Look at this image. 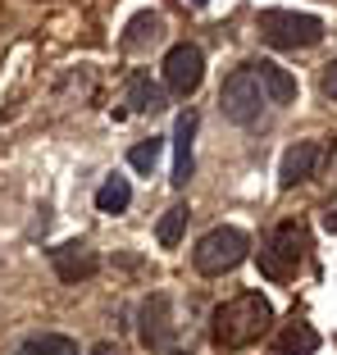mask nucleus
Returning <instances> with one entry per match:
<instances>
[{"label": "nucleus", "mask_w": 337, "mask_h": 355, "mask_svg": "<svg viewBox=\"0 0 337 355\" xmlns=\"http://www.w3.org/2000/svg\"><path fill=\"white\" fill-rule=\"evenodd\" d=\"M246 69L260 78L264 96H269V105H292V101H296V78L287 73L278 60H251Z\"/></svg>", "instance_id": "11"}, {"label": "nucleus", "mask_w": 337, "mask_h": 355, "mask_svg": "<svg viewBox=\"0 0 337 355\" xmlns=\"http://www.w3.org/2000/svg\"><path fill=\"white\" fill-rule=\"evenodd\" d=\"M132 205V187H128V178H105L101 182V191H96V209L101 214H123V209Z\"/></svg>", "instance_id": "15"}, {"label": "nucleus", "mask_w": 337, "mask_h": 355, "mask_svg": "<svg viewBox=\"0 0 337 355\" xmlns=\"http://www.w3.org/2000/svg\"><path fill=\"white\" fill-rule=\"evenodd\" d=\"M187 219H191V209L182 205H168L164 214H159V228H155V237H159V246H178L182 241V232H187Z\"/></svg>", "instance_id": "17"}, {"label": "nucleus", "mask_w": 337, "mask_h": 355, "mask_svg": "<svg viewBox=\"0 0 337 355\" xmlns=\"http://www.w3.org/2000/svg\"><path fill=\"white\" fill-rule=\"evenodd\" d=\"M319 159H324V146L319 141H296V146L283 150V164H278V187H301V182H310L319 168Z\"/></svg>", "instance_id": "8"}, {"label": "nucleus", "mask_w": 337, "mask_h": 355, "mask_svg": "<svg viewBox=\"0 0 337 355\" xmlns=\"http://www.w3.org/2000/svg\"><path fill=\"white\" fill-rule=\"evenodd\" d=\"M264 105H269V96H264L260 78H255L251 69H237V73L223 78V87H219V110H223V119H228V123H237V128L260 123Z\"/></svg>", "instance_id": "5"}, {"label": "nucleus", "mask_w": 337, "mask_h": 355, "mask_svg": "<svg viewBox=\"0 0 337 355\" xmlns=\"http://www.w3.org/2000/svg\"><path fill=\"white\" fill-rule=\"evenodd\" d=\"M319 219H324V228H328V232H337V196L328 200L324 209H319Z\"/></svg>", "instance_id": "20"}, {"label": "nucleus", "mask_w": 337, "mask_h": 355, "mask_svg": "<svg viewBox=\"0 0 337 355\" xmlns=\"http://www.w3.org/2000/svg\"><path fill=\"white\" fill-rule=\"evenodd\" d=\"M260 37L274 51H306L324 37V23L315 14H296V10H260Z\"/></svg>", "instance_id": "4"}, {"label": "nucleus", "mask_w": 337, "mask_h": 355, "mask_svg": "<svg viewBox=\"0 0 337 355\" xmlns=\"http://www.w3.org/2000/svg\"><path fill=\"white\" fill-rule=\"evenodd\" d=\"M123 105L132 110V114H159V110H164V92L150 83V73H132V78H128Z\"/></svg>", "instance_id": "12"}, {"label": "nucleus", "mask_w": 337, "mask_h": 355, "mask_svg": "<svg viewBox=\"0 0 337 355\" xmlns=\"http://www.w3.org/2000/svg\"><path fill=\"white\" fill-rule=\"evenodd\" d=\"M319 351V333L310 324H287L278 333V355H315Z\"/></svg>", "instance_id": "16"}, {"label": "nucleus", "mask_w": 337, "mask_h": 355, "mask_svg": "<svg viewBox=\"0 0 337 355\" xmlns=\"http://www.w3.org/2000/svg\"><path fill=\"white\" fill-rule=\"evenodd\" d=\"M191 5H205V0H191Z\"/></svg>", "instance_id": "23"}, {"label": "nucleus", "mask_w": 337, "mask_h": 355, "mask_svg": "<svg viewBox=\"0 0 337 355\" xmlns=\"http://www.w3.org/2000/svg\"><path fill=\"white\" fill-rule=\"evenodd\" d=\"M306 255H310L306 223H278V228L269 232V241L260 246V273L274 278V282H283L306 264Z\"/></svg>", "instance_id": "3"}, {"label": "nucleus", "mask_w": 337, "mask_h": 355, "mask_svg": "<svg viewBox=\"0 0 337 355\" xmlns=\"http://www.w3.org/2000/svg\"><path fill=\"white\" fill-rule=\"evenodd\" d=\"M164 37V19L159 14H137L128 23V37H123V51H141V46H155Z\"/></svg>", "instance_id": "14"}, {"label": "nucleus", "mask_w": 337, "mask_h": 355, "mask_svg": "<svg viewBox=\"0 0 337 355\" xmlns=\"http://www.w3.org/2000/svg\"><path fill=\"white\" fill-rule=\"evenodd\" d=\"M200 78H205V55H200V46H191V42L168 46V55H164V87L168 92L191 96L200 87Z\"/></svg>", "instance_id": "7"}, {"label": "nucleus", "mask_w": 337, "mask_h": 355, "mask_svg": "<svg viewBox=\"0 0 337 355\" xmlns=\"http://www.w3.org/2000/svg\"><path fill=\"white\" fill-rule=\"evenodd\" d=\"M319 92H324L328 101H337V60L324 64V73H319Z\"/></svg>", "instance_id": "19"}, {"label": "nucleus", "mask_w": 337, "mask_h": 355, "mask_svg": "<svg viewBox=\"0 0 337 355\" xmlns=\"http://www.w3.org/2000/svg\"><path fill=\"white\" fill-rule=\"evenodd\" d=\"M159 155H164V141H159V137H146V141H137V146L128 150V164L137 168V173H155Z\"/></svg>", "instance_id": "18"}, {"label": "nucleus", "mask_w": 337, "mask_h": 355, "mask_svg": "<svg viewBox=\"0 0 337 355\" xmlns=\"http://www.w3.org/2000/svg\"><path fill=\"white\" fill-rule=\"evenodd\" d=\"M196 110H182L178 114V123H173V178H168V182H173V187H187L191 182V141H196Z\"/></svg>", "instance_id": "10"}, {"label": "nucleus", "mask_w": 337, "mask_h": 355, "mask_svg": "<svg viewBox=\"0 0 337 355\" xmlns=\"http://www.w3.org/2000/svg\"><path fill=\"white\" fill-rule=\"evenodd\" d=\"M246 255H251V237H246L242 228H228V223H223V228H210L196 241L191 264H196V273H205V278H223V273H232Z\"/></svg>", "instance_id": "2"}, {"label": "nucleus", "mask_w": 337, "mask_h": 355, "mask_svg": "<svg viewBox=\"0 0 337 355\" xmlns=\"http://www.w3.org/2000/svg\"><path fill=\"white\" fill-rule=\"evenodd\" d=\"M51 264H55V273H60V282H83L101 269V260H96V251L87 241H64V246H55Z\"/></svg>", "instance_id": "9"}, {"label": "nucleus", "mask_w": 337, "mask_h": 355, "mask_svg": "<svg viewBox=\"0 0 337 355\" xmlns=\"http://www.w3.org/2000/svg\"><path fill=\"white\" fill-rule=\"evenodd\" d=\"M269 324H274L269 296L237 292L232 301H223L219 310L210 314V337H214V346H223V351H242V346L260 342V337L269 333Z\"/></svg>", "instance_id": "1"}, {"label": "nucleus", "mask_w": 337, "mask_h": 355, "mask_svg": "<svg viewBox=\"0 0 337 355\" xmlns=\"http://www.w3.org/2000/svg\"><path fill=\"white\" fill-rule=\"evenodd\" d=\"M14 355H78V342L64 333H37L14 346Z\"/></svg>", "instance_id": "13"}, {"label": "nucleus", "mask_w": 337, "mask_h": 355, "mask_svg": "<svg viewBox=\"0 0 337 355\" xmlns=\"http://www.w3.org/2000/svg\"><path fill=\"white\" fill-rule=\"evenodd\" d=\"M164 355H187V351H164Z\"/></svg>", "instance_id": "22"}, {"label": "nucleus", "mask_w": 337, "mask_h": 355, "mask_svg": "<svg viewBox=\"0 0 337 355\" xmlns=\"http://www.w3.org/2000/svg\"><path fill=\"white\" fill-rule=\"evenodd\" d=\"M137 333H141V346H150V351H168L173 346V337H178V324H173V301H168L164 292L146 296L137 310Z\"/></svg>", "instance_id": "6"}, {"label": "nucleus", "mask_w": 337, "mask_h": 355, "mask_svg": "<svg viewBox=\"0 0 337 355\" xmlns=\"http://www.w3.org/2000/svg\"><path fill=\"white\" fill-rule=\"evenodd\" d=\"M96 355H119V351H114V346H96Z\"/></svg>", "instance_id": "21"}]
</instances>
